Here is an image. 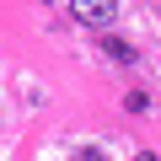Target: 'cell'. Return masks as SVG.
I'll use <instances>...</instances> for the list:
<instances>
[{
  "instance_id": "3",
  "label": "cell",
  "mask_w": 161,
  "mask_h": 161,
  "mask_svg": "<svg viewBox=\"0 0 161 161\" xmlns=\"http://www.w3.org/2000/svg\"><path fill=\"white\" fill-rule=\"evenodd\" d=\"M134 161H161V156H150V150H145V156H134Z\"/></svg>"
},
{
  "instance_id": "2",
  "label": "cell",
  "mask_w": 161,
  "mask_h": 161,
  "mask_svg": "<svg viewBox=\"0 0 161 161\" xmlns=\"http://www.w3.org/2000/svg\"><path fill=\"white\" fill-rule=\"evenodd\" d=\"M80 161H108V156H102V150H92V145H86V150H80Z\"/></svg>"
},
{
  "instance_id": "1",
  "label": "cell",
  "mask_w": 161,
  "mask_h": 161,
  "mask_svg": "<svg viewBox=\"0 0 161 161\" xmlns=\"http://www.w3.org/2000/svg\"><path fill=\"white\" fill-rule=\"evenodd\" d=\"M70 16L86 22V27H108V22H113V6H108V0H75Z\"/></svg>"
}]
</instances>
